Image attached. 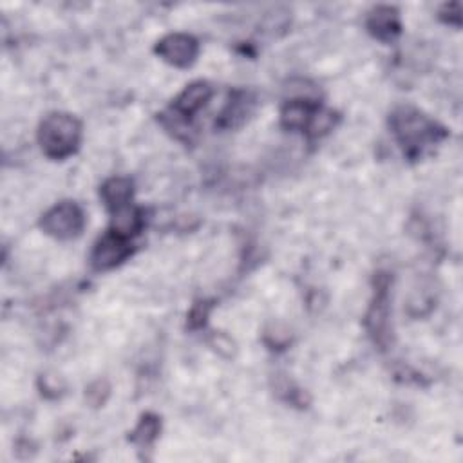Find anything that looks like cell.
<instances>
[{
	"label": "cell",
	"instance_id": "obj_1",
	"mask_svg": "<svg viewBox=\"0 0 463 463\" xmlns=\"http://www.w3.org/2000/svg\"><path fill=\"white\" fill-rule=\"evenodd\" d=\"M391 131L409 160H418L432 145L447 138V129L429 118L420 109L402 105L389 118Z\"/></svg>",
	"mask_w": 463,
	"mask_h": 463
},
{
	"label": "cell",
	"instance_id": "obj_2",
	"mask_svg": "<svg viewBox=\"0 0 463 463\" xmlns=\"http://www.w3.org/2000/svg\"><path fill=\"white\" fill-rule=\"evenodd\" d=\"M37 138L49 160H66L80 147L82 124L69 112H51L42 120Z\"/></svg>",
	"mask_w": 463,
	"mask_h": 463
},
{
	"label": "cell",
	"instance_id": "obj_9",
	"mask_svg": "<svg viewBox=\"0 0 463 463\" xmlns=\"http://www.w3.org/2000/svg\"><path fill=\"white\" fill-rule=\"evenodd\" d=\"M366 28L375 39H379L382 42H393L402 31L400 13L397 8L379 6L370 12Z\"/></svg>",
	"mask_w": 463,
	"mask_h": 463
},
{
	"label": "cell",
	"instance_id": "obj_15",
	"mask_svg": "<svg viewBox=\"0 0 463 463\" xmlns=\"http://www.w3.org/2000/svg\"><path fill=\"white\" fill-rule=\"evenodd\" d=\"M212 306H214V304L208 302V301L196 302L194 308H192L190 313H188V328H190V329H201V328H205Z\"/></svg>",
	"mask_w": 463,
	"mask_h": 463
},
{
	"label": "cell",
	"instance_id": "obj_17",
	"mask_svg": "<svg viewBox=\"0 0 463 463\" xmlns=\"http://www.w3.org/2000/svg\"><path fill=\"white\" fill-rule=\"evenodd\" d=\"M212 345L215 347V350L221 354V355H224V357H232L234 355V342H232L226 335H223V333H217V335H214V340H212Z\"/></svg>",
	"mask_w": 463,
	"mask_h": 463
},
{
	"label": "cell",
	"instance_id": "obj_14",
	"mask_svg": "<svg viewBox=\"0 0 463 463\" xmlns=\"http://www.w3.org/2000/svg\"><path fill=\"white\" fill-rule=\"evenodd\" d=\"M335 120H336L335 112L326 110V109L320 107V110L317 112V116L313 118V122H311V126H310V129H308L306 133H308L311 138H320V136L328 135V133L333 129Z\"/></svg>",
	"mask_w": 463,
	"mask_h": 463
},
{
	"label": "cell",
	"instance_id": "obj_8",
	"mask_svg": "<svg viewBox=\"0 0 463 463\" xmlns=\"http://www.w3.org/2000/svg\"><path fill=\"white\" fill-rule=\"evenodd\" d=\"M212 94H214V91H212L210 83H206L203 80L201 82H192L174 100L172 110H174V114L181 116V118L190 120L196 112H199L208 103Z\"/></svg>",
	"mask_w": 463,
	"mask_h": 463
},
{
	"label": "cell",
	"instance_id": "obj_11",
	"mask_svg": "<svg viewBox=\"0 0 463 463\" xmlns=\"http://www.w3.org/2000/svg\"><path fill=\"white\" fill-rule=\"evenodd\" d=\"M112 223H110V232L118 234L126 240H133L135 236H138L144 224H145V212L140 206L135 205H127L124 208H120L118 212L112 214Z\"/></svg>",
	"mask_w": 463,
	"mask_h": 463
},
{
	"label": "cell",
	"instance_id": "obj_16",
	"mask_svg": "<svg viewBox=\"0 0 463 463\" xmlns=\"http://www.w3.org/2000/svg\"><path fill=\"white\" fill-rule=\"evenodd\" d=\"M109 391H110L109 384H107L105 380H98V382H94V384L87 389L85 397H87V400H89L94 407H98V406L105 404V400H107V397H109Z\"/></svg>",
	"mask_w": 463,
	"mask_h": 463
},
{
	"label": "cell",
	"instance_id": "obj_13",
	"mask_svg": "<svg viewBox=\"0 0 463 463\" xmlns=\"http://www.w3.org/2000/svg\"><path fill=\"white\" fill-rule=\"evenodd\" d=\"M162 432V418L154 413H145L138 422L136 429L131 432L129 440L140 449H149Z\"/></svg>",
	"mask_w": 463,
	"mask_h": 463
},
{
	"label": "cell",
	"instance_id": "obj_3",
	"mask_svg": "<svg viewBox=\"0 0 463 463\" xmlns=\"http://www.w3.org/2000/svg\"><path fill=\"white\" fill-rule=\"evenodd\" d=\"M391 279L388 274H379L375 279V293L366 313V329L380 350H388L393 340L391 329Z\"/></svg>",
	"mask_w": 463,
	"mask_h": 463
},
{
	"label": "cell",
	"instance_id": "obj_12",
	"mask_svg": "<svg viewBox=\"0 0 463 463\" xmlns=\"http://www.w3.org/2000/svg\"><path fill=\"white\" fill-rule=\"evenodd\" d=\"M252 100L247 92H236L232 94L230 101L226 103V107L223 109V112L219 114V127L223 129H232L238 127L245 122L247 116L250 114V107H252Z\"/></svg>",
	"mask_w": 463,
	"mask_h": 463
},
{
	"label": "cell",
	"instance_id": "obj_6",
	"mask_svg": "<svg viewBox=\"0 0 463 463\" xmlns=\"http://www.w3.org/2000/svg\"><path fill=\"white\" fill-rule=\"evenodd\" d=\"M156 55H160V58L174 67L187 69L199 55V42L192 35L172 33L156 44Z\"/></svg>",
	"mask_w": 463,
	"mask_h": 463
},
{
	"label": "cell",
	"instance_id": "obj_4",
	"mask_svg": "<svg viewBox=\"0 0 463 463\" xmlns=\"http://www.w3.org/2000/svg\"><path fill=\"white\" fill-rule=\"evenodd\" d=\"M85 226V214L82 206L74 201H62L49 208L40 217V228L44 234L58 240L69 241L78 238Z\"/></svg>",
	"mask_w": 463,
	"mask_h": 463
},
{
	"label": "cell",
	"instance_id": "obj_10",
	"mask_svg": "<svg viewBox=\"0 0 463 463\" xmlns=\"http://www.w3.org/2000/svg\"><path fill=\"white\" fill-rule=\"evenodd\" d=\"M135 194V183L131 178L126 176H116L109 178L101 187H100V197L103 205L114 214L120 208L131 205Z\"/></svg>",
	"mask_w": 463,
	"mask_h": 463
},
{
	"label": "cell",
	"instance_id": "obj_5",
	"mask_svg": "<svg viewBox=\"0 0 463 463\" xmlns=\"http://www.w3.org/2000/svg\"><path fill=\"white\" fill-rule=\"evenodd\" d=\"M133 254L135 247L131 245V240H126L109 230L94 245L91 254V265L96 272H107L126 263Z\"/></svg>",
	"mask_w": 463,
	"mask_h": 463
},
{
	"label": "cell",
	"instance_id": "obj_7",
	"mask_svg": "<svg viewBox=\"0 0 463 463\" xmlns=\"http://www.w3.org/2000/svg\"><path fill=\"white\" fill-rule=\"evenodd\" d=\"M320 110V103L311 96H297L284 101L281 109V126L286 131H302L306 133Z\"/></svg>",
	"mask_w": 463,
	"mask_h": 463
}]
</instances>
